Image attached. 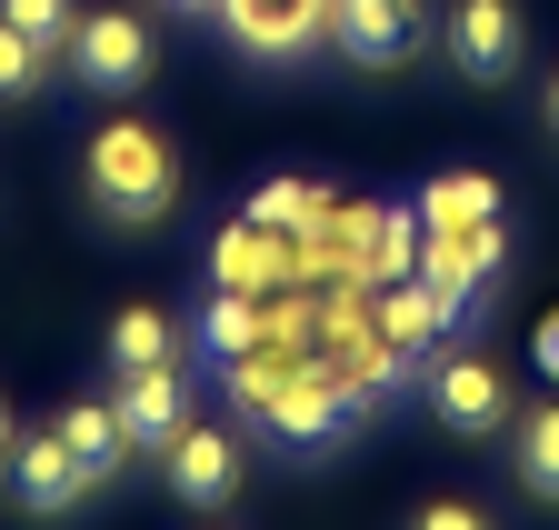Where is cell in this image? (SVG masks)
Returning a JSON list of instances; mask_svg holds the SVG:
<instances>
[{
  "mask_svg": "<svg viewBox=\"0 0 559 530\" xmlns=\"http://www.w3.org/2000/svg\"><path fill=\"white\" fill-rule=\"evenodd\" d=\"M81 180H91V211L120 221V231H151L180 201V161H170V141L151 120H110L91 141V161H81Z\"/></svg>",
  "mask_w": 559,
  "mask_h": 530,
  "instance_id": "1",
  "label": "cell"
},
{
  "mask_svg": "<svg viewBox=\"0 0 559 530\" xmlns=\"http://www.w3.org/2000/svg\"><path fill=\"white\" fill-rule=\"evenodd\" d=\"M60 60H70L100 101H130L140 81H151V21H140V11H81Z\"/></svg>",
  "mask_w": 559,
  "mask_h": 530,
  "instance_id": "2",
  "label": "cell"
},
{
  "mask_svg": "<svg viewBox=\"0 0 559 530\" xmlns=\"http://www.w3.org/2000/svg\"><path fill=\"white\" fill-rule=\"evenodd\" d=\"M260 421H270L280 440H290V450H320V440H340L349 421H360V390H349V380H340V370L310 351L290 380L270 390V411H260Z\"/></svg>",
  "mask_w": 559,
  "mask_h": 530,
  "instance_id": "3",
  "label": "cell"
},
{
  "mask_svg": "<svg viewBox=\"0 0 559 530\" xmlns=\"http://www.w3.org/2000/svg\"><path fill=\"white\" fill-rule=\"evenodd\" d=\"M510 260V231L489 221V231H419V281H430L450 301V320L489 310V271Z\"/></svg>",
  "mask_w": 559,
  "mask_h": 530,
  "instance_id": "4",
  "label": "cell"
},
{
  "mask_svg": "<svg viewBox=\"0 0 559 530\" xmlns=\"http://www.w3.org/2000/svg\"><path fill=\"white\" fill-rule=\"evenodd\" d=\"M330 40L360 60V71H400V60H419V0H330Z\"/></svg>",
  "mask_w": 559,
  "mask_h": 530,
  "instance_id": "5",
  "label": "cell"
},
{
  "mask_svg": "<svg viewBox=\"0 0 559 530\" xmlns=\"http://www.w3.org/2000/svg\"><path fill=\"white\" fill-rule=\"evenodd\" d=\"M110 411H120L130 450H170V440L190 431V390H180L170 361H151V370H120V380H110Z\"/></svg>",
  "mask_w": 559,
  "mask_h": 530,
  "instance_id": "6",
  "label": "cell"
},
{
  "mask_svg": "<svg viewBox=\"0 0 559 530\" xmlns=\"http://www.w3.org/2000/svg\"><path fill=\"white\" fill-rule=\"evenodd\" d=\"M430 411H440V421H450L460 440H489V431L510 421V380L489 370L479 351H450V361L430 370Z\"/></svg>",
  "mask_w": 559,
  "mask_h": 530,
  "instance_id": "7",
  "label": "cell"
},
{
  "mask_svg": "<svg viewBox=\"0 0 559 530\" xmlns=\"http://www.w3.org/2000/svg\"><path fill=\"white\" fill-rule=\"evenodd\" d=\"M440 40H450L460 81H510L520 71V11H510V0H460Z\"/></svg>",
  "mask_w": 559,
  "mask_h": 530,
  "instance_id": "8",
  "label": "cell"
},
{
  "mask_svg": "<svg viewBox=\"0 0 559 530\" xmlns=\"http://www.w3.org/2000/svg\"><path fill=\"white\" fill-rule=\"evenodd\" d=\"M210 281L270 301L280 281H300V240H280V231H260V221H230L221 240H210Z\"/></svg>",
  "mask_w": 559,
  "mask_h": 530,
  "instance_id": "9",
  "label": "cell"
},
{
  "mask_svg": "<svg viewBox=\"0 0 559 530\" xmlns=\"http://www.w3.org/2000/svg\"><path fill=\"white\" fill-rule=\"evenodd\" d=\"M221 21L250 60H300L330 31V0H221Z\"/></svg>",
  "mask_w": 559,
  "mask_h": 530,
  "instance_id": "10",
  "label": "cell"
},
{
  "mask_svg": "<svg viewBox=\"0 0 559 530\" xmlns=\"http://www.w3.org/2000/svg\"><path fill=\"white\" fill-rule=\"evenodd\" d=\"M160 460H170V500H180V510H221V500L240 491V440L210 431V421H190Z\"/></svg>",
  "mask_w": 559,
  "mask_h": 530,
  "instance_id": "11",
  "label": "cell"
},
{
  "mask_svg": "<svg viewBox=\"0 0 559 530\" xmlns=\"http://www.w3.org/2000/svg\"><path fill=\"white\" fill-rule=\"evenodd\" d=\"M11 491H21V510L60 520L70 500L91 491V471L70 460V440H60V431H31V440H11Z\"/></svg>",
  "mask_w": 559,
  "mask_h": 530,
  "instance_id": "12",
  "label": "cell"
},
{
  "mask_svg": "<svg viewBox=\"0 0 559 530\" xmlns=\"http://www.w3.org/2000/svg\"><path fill=\"white\" fill-rule=\"evenodd\" d=\"M360 250H370V211L360 201H330L320 221H310V240H300V281L320 291V281H360Z\"/></svg>",
  "mask_w": 559,
  "mask_h": 530,
  "instance_id": "13",
  "label": "cell"
},
{
  "mask_svg": "<svg viewBox=\"0 0 559 530\" xmlns=\"http://www.w3.org/2000/svg\"><path fill=\"white\" fill-rule=\"evenodd\" d=\"M380 330H390V351H400V361H419L430 341H450L460 320H450V301H440L430 281L409 271V281H390V291H380Z\"/></svg>",
  "mask_w": 559,
  "mask_h": 530,
  "instance_id": "14",
  "label": "cell"
},
{
  "mask_svg": "<svg viewBox=\"0 0 559 530\" xmlns=\"http://www.w3.org/2000/svg\"><path fill=\"white\" fill-rule=\"evenodd\" d=\"M50 431H60V440H70V460L91 471V491H100V481L120 471V460H130V431H120V411H110V401H70Z\"/></svg>",
  "mask_w": 559,
  "mask_h": 530,
  "instance_id": "15",
  "label": "cell"
},
{
  "mask_svg": "<svg viewBox=\"0 0 559 530\" xmlns=\"http://www.w3.org/2000/svg\"><path fill=\"white\" fill-rule=\"evenodd\" d=\"M500 221V180L489 170H440L430 201H419V231H489Z\"/></svg>",
  "mask_w": 559,
  "mask_h": 530,
  "instance_id": "16",
  "label": "cell"
},
{
  "mask_svg": "<svg viewBox=\"0 0 559 530\" xmlns=\"http://www.w3.org/2000/svg\"><path fill=\"white\" fill-rule=\"evenodd\" d=\"M300 361H310V351H280V341H260V351H240V361H221V390H230V401H240V411H270V390H280V380H290Z\"/></svg>",
  "mask_w": 559,
  "mask_h": 530,
  "instance_id": "17",
  "label": "cell"
},
{
  "mask_svg": "<svg viewBox=\"0 0 559 530\" xmlns=\"http://www.w3.org/2000/svg\"><path fill=\"white\" fill-rule=\"evenodd\" d=\"M409 271H419V221H400V211H370L360 281H370V291H390V281H409Z\"/></svg>",
  "mask_w": 559,
  "mask_h": 530,
  "instance_id": "18",
  "label": "cell"
},
{
  "mask_svg": "<svg viewBox=\"0 0 559 530\" xmlns=\"http://www.w3.org/2000/svg\"><path fill=\"white\" fill-rule=\"evenodd\" d=\"M320 211H330V190H320V180H270L260 201H250V221H260V231H280V240H310V221H320Z\"/></svg>",
  "mask_w": 559,
  "mask_h": 530,
  "instance_id": "19",
  "label": "cell"
},
{
  "mask_svg": "<svg viewBox=\"0 0 559 530\" xmlns=\"http://www.w3.org/2000/svg\"><path fill=\"white\" fill-rule=\"evenodd\" d=\"M200 341H210V361H240V351H260V301H250V291H210V310H200Z\"/></svg>",
  "mask_w": 559,
  "mask_h": 530,
  "instance_id": "20",
  "label": "cell"
},
{
  "mask_svg": "<svg viewBox=\"0 0 559 530\" xmlns=\"http://www.w3.org/2000/svg\"><path fill=\"white\" fill-rule=\"evenodd\" d=\"M110 361H120V370H151V361H170V310L130 301V310L110 320Z\"/></svg>",
  "mask_w": 559,
  "mask_h": 530,
  "instance_id": "21",
  "label": "cell"
},
{
  "mask_svg": "<svg viewBox=\"0 0 559 530\" xmlns=\"http://www.w3.org/2000/svg\"><path fill=\"white\" fill-rule=\"evenodd\" d=\"M520 491L530 500H559V401L520 421Z\"/></svg>",
  "mask_w": 559,
  "mask_h": 530,
  "instance_id": "22",
  "label": "cell"
},
{
  "mask_svg": "<svg viewBox=\"0 0 559 530\" xmlns=\"http://www.w3.org/2000/svg\"><path fill=\"white\" fill-rule=\"evenodd\" d=\"M50 60H60V50H40L31 31H11V21H0V101H31V91L50 81Z\"/></svg>",
  "mask_w": 559,
  "mask_h": 530,
  "instance_id": "23",
  "label": "cell"
},
{
  "mask_svg": "<svg viewBox=\"0 0 559 530\" xmlns=\"http://www.w3.org/2000/svg\"><path fill=\"white\" fill-rule=\"evenodd\" d=\"M0 21L31 31L40 50H70V21H81V11H70V0H0Z\"/></svg>",
  "mask_w": 559,
  "mask_h": 530,
  "instance_id": "24",
  "label": "cell"
},
{
  "mask_svg": "<svg viewBox=\"0 0 559 530\" xmlns=\"http://www.w3.org/2000/svg\"><path fill=\"white\" fill-rule=\"evenodd\" d=\"M419 530H489L469 500H430V510H419Z\"/></svg>",
  "mask_w": 559,
  "mask_h": 530,
  "instance_id": "25",
  "label": "cell"
},
{
  "mask_svg": "<svg viewBox=\"0 0 559 530\" xmlns=\"http://www.w3.org/2000/svg\"><path fill=\"white\" fill-rule=\"evenodd\" d=\"M530 361H539V370H549V380H559V310H549V320H539V341H530Z\"/></svg>",
  "mask_w": 559,
  "mask_h": 530,
  "instance_id": "26",
  "label": "cell"
},
{
  "mask_svg": "<svg viewBox=\"0 0 559 530\" xmlns=\"http://www.w3.org/2000/svg\"><path fill=\"white\" fill-rule=\"evenodd\" d=\"M160 11H221V0H160Z\"/></svg>",
  "mask_w": 559,
  "mask_h": 530,
  "instance_id": "27",
  "label": "cell"
},
{
  "mask_svg": "<svg viewBox=\"0 0 559 530\" xmlns=\"http://www.w3.org/2000/svg\"><path fill=\"white\" fill-rule=\"evenodd\" d=\"M549 130H559V71H549Z\"/></svg>",
  "mask_w": 559,
  "mask_h": 530,
  "instance_id": "28",
  "label": "cell"
},
{
  "mask_svg": "<svg viewBox=\"0 0 559 530\" xmlns=\"http://www.w3.org/2000/svg\"><path fill=\"white\" fill-rule=\"evenodd\" d=\"M0 460H11V421H0Z\"/></svg>",
  "mask_w": 559,
  "mask_h": 530,
  "instance_id": "29",
  "label": "cell"
}]
</instances>
